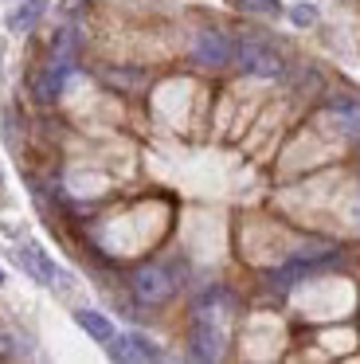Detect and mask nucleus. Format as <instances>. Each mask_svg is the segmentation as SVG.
Here are the masks:
<instances>
[{
    "label": "nucleus",
    "mask_w": 360,
    "mask_h": 364,
    "mask_svg": "<svg viewBox=\"0 0 360 364\" xmlns=\"http://www.w3.org/2000/svg\"><path fill=\"white\" fill-rule=\"evenodd\" d=\"M235 63L247 75H258V79H278V75L286 71V59L278 55V48H270V43L258 40V36H243V40L235 43Z\"/></svg>",
    "instance_id": "1"
},
{
    "label": "nucleus",
    "mask_w": 360,
    "mask_h": 364,
    "mask_svg": "<svg viewBox=\"0 0 360 364\" xmlns=\"http://www.w3.org/2000/svg\"><path fill=\"white\" fill-rule=\"evenodd\" d=\"M176 286H180L176 274H172L169 267H161V262H149V267H141L137 274L129 278V290L141 306H161V301H169L172 294H176Z\"/></svg>",
    "instance_id": "2"
},
{
    "label": "nucleus",
    "mask_w": 360,
    "mask_h": 364,
    "mask_svg": "<svg viewBox=\"0 0 360 364\" xmlns=\"http://www.w3.org/2000/svg\"><path fill=\"white\" fill-rule=\"evenodd\" d=\"M188 345H192L196 360H216L219 348H223V329H219L216 314H211L208 306L196 309V321H192V337H188Z\"/></svg>",
    "instance_id": "3"
},
{
    "label": "nucleus",
    "mask_w": 360,
    "mask_h": 364,
    "mask_svg": "<svg viewBox=\"0 0 360 364\" xmlns=\"http://www.w3.org/2000/svg\"><path fill=\"white\" fill-rule=\"evenodd\" d=\"M192 55H196V63H203V67H223V63H231L235 43L227 40L223 32H216V28H203V32H196Z\"/></svg>",
    "instance_id": "4"
},
{
    "label": "nucleus",
    "mask_w": 360,
    "mask_h": 364,
    "mask_svg": "<svg viewBox=\"0 0 360 364\" xmlns=\"http://www.w3.org/2000/svg\"><path fill=\"white\" fill-rule=\"evenodd\" d=\"M70 71H75V59H70V55H55L51 63L36 75V98H39V102L59 98L63 87H67V79H70Z\"/></svg>",
    "instance_id": "5"
},
{
    "label": "nucleus",
    "mask_w": 360,
    "mask_h": 364,
    "mask_svg": "<svg viewBox=\"0 0 360 364\" xmlns=\"http://www.w3.org/2000/svg\"><path fill=\"white\" fill-rule=\"evenodd\" d=\"M110 356L114 360H161V348L145 337V333H122L110 341Z\"/></svg>",
    "instance_id": "6"
},
{
    "label": "nucleus",
    "mask_w": 360,
    "mask_h": 364,
    "mask_svg": "<svg viewBox=\"0 0 360 364\" xmlns=\"http://www.w3.org/2000/svg\"><path fill=\"white\" fill-rule=\"evenodd\" d=\"M16 259H20V267L31 274V282L55 286V278H59V267L51 262V255H47L43 247H36V243H20V251H16Z\"/></svg>",
    "instance_id": "7"
},
{
    "label": "nucleus",
    "mask_w": 360,
    "mask_h": 364,
    "mask_svg": "<svg viewBox=\"0 0 360 364\" xmlns=\"http://www.w3.org/2000/svg\"><path fill=\"white\" fill-rule=\"evenodd\" d=\"M329 114H333V122L341 126L344 137H356L360 141V102L356 98H333V102H329Z\"/></svg>",
    "instance_id": "8"
},
{
    "label": "nucleus",
    "mask_w": 360,
    "mask_h": 364,
    "mask_svg": "<svg viewBox=\"0 0 360 364\" xmlns=\"http://www.w3.org/2000/svg\"><path fill=\"white\" fill-rule=\"evenodd\" d=\"M75 321L83 325L94 341H102V345H110V341H114V325L106 321V314H94V309H75Z\"/></svg>",
    "instance_id": "9"
},
{
    "label": "nucleus",
    "mask_w": 360,
    "mask_h": 364,
    "mask_svg": "<svg viewBox=\"0 0 360 364\" xmlns=\"http://www.w3.org/2000/svg\"><path fill=\"white\" fill-rule=\"evenodd\" d=\"M43 9H47V0H23L20 9L8 16V28H12V32H28V28L43 16Z\"/></svg>",
    "instance_id": "10"
},
{
    "label": "nucleus",
    "mask_w": 360,
    "mask_h": 364,
    "mask_svg": "<svg viewBox=\"0 0 360 364\" xmlns=\"http://www.w3.org/2000/svg\"><path fill=\"white\" fill-rule=\"evenodd\" d=\"M239 9L243 12H258V16H278L282 4L278 0H239Z\"/></svg>",
    "instance_id": "11"
},
{
    "label": "nucleus",
    "mask_w": 360,
    "mask_h": 364,
    "mask_svg": "<svg viewBox=\"0 0 360 364\" xmlns=\"http://www.w3.org/2000/svg\"><path fill=\"white\" fill-rule=\"evenodd\" d=\"M290 20H294V24H302V28H305V24H313V20H317V12H313L309 4H297V9L290 12Z\"/></svg>",
    "instance_id": "12"
},
{
    "label": "nucleus",
    "mask_w": 360,
    "mask_h": 364,
    "mask_svg": "<svg viewBox=\"0 0 360 364\" xmlns=\"http://www.w3.org/2000/svg\"><path fill=\"white\" fill-rule=\"evenodd\" d=\"M0 282H4V274H0Z\"/></svg>",
    "instance_id": "13"
}]
</instances>
